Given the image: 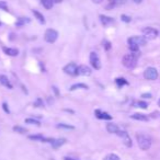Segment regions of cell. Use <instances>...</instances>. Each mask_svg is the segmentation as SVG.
I'll return each instance as SVG.
<instances>
[{
  "label": "cell",
  "instance_id": "cell-21",
  "mask_svg": "<svg viewBox=\"0 0 160 160\" xmlns=\"http://www.w3.org/2000/svg\"><path fill=\"white\" fill-rule=\"evenodd\" d=\"M115 84H118V88H122L123 86H127L128 84V81L125 78H116L115 79Z\"/></svg>",
  "mask_w": 160,
  "mask_h": 160
},
{
  "label": "cell",
  "instance_id": "cell-24",
  "mask_svg": "<svg viewBox=\"0 0 160 160\" xmlns=\"http://www.w3.org/2000/svg\"><path fill=\"white\" fill-rule=\"evenodd\" d=\"M26 124H32V125H36V126H41V122L34 118H26L25 120Z\"/></svg>",
  "mask_w": 160,
  "mask_h": 160
},
{
  "label": "cell",
  "instance_id": "cell-22",
  "mask_svg": "<svg viewBox=\"0 0 160 160\" xmlns=\"http://www.w3.org/2000/svg\"><path fill=\"white\" fill-rule=\"evenodd\" d=\"M77 89H86L87 90V89H89V87L84 84H75L70 87V91H75Z\"/></svg>",
  "mask_w": 160,
  "mask_h": 160
},
{
  "label": "cell",
  "instance_id": "cell-13",
  "mask_svg": "<svg viewBox=\"0 0 160 160\" xmlns=\"http://www.w3.org/2000/svg\"><path fill=\"white\" fill-rule=\"evenodd\" d=\"M99 18H100V21H101L102 25L104 26H109L114 23V19L111 17H108V16H104V14H100Z\"/></svg>",
  "mask_w": 160,
  "mask_h": 160
},
{
  "label": "cell",
  "instance_id": "cell-12",
  "mask_svg": "<svg viewBox=\"0 0 160 160\" xmlns=\"http://www.w3.org/2000/svg\"><path fill=\"white\" fill-rule=\"evenodd\" d=\"M127 0H110L109 4L105 6L106 9H113L114 7H120L126 4Z\"/></svg>",
  "mask_w": 160,
  "mask_h": 160
},
{
  "label": "cell",
  "instance_id": "cell-29",
  "mask_svg": "<svg viewBox=\"0 0 160 160\" xmlns=\"http://www.w3.org/2000/svg\"><path fill=\"white\" fill-rule=\"evenodd\" d=\"M57 127H58V128H65V130H74V128H75L72 125H68V124H64V123L58 124Z\"/></svg>",
  "mask_w": 160,
  "mask_h": 160
},
{
  "label": "cell",
  "instance_id": "cell-33",
  "mask_svg": "<svg viewBox=\"0 0 160 160\" xmlns=\"http://www.w3.org/2000/svg\"><path fill=\"white\" fill-rule=\"evenodd\" d=\"M0 9L4 11H8V4L6 1H0Z\"/></svg>",
  "mask_w": 160,
  "mask_h": 160
},
{
  "label": "cell",
  "instance_id": "cell-40",
  "mask_svg": "<svg viewBox=\"0 0 160 160\" xmlns=\"http://www.w3.org/2000/svg\"><path fill=\"white\" fill-rule=\"evenodd\" d=\"M54 1V4H59V2H62V0H53Z\"/></svg>",
  "mask_w": 160,
  "mask_h": 160
},
{
  "label": "cell",
  "instance_id": "cell-27",
  "mask_svg": "<svg viewBox=\"0 0 160 160\" xmlns=\"http://www.w3.org/2000/svg\"><path fill=\"white\" fill-rule=\"evenodd\" d=\"M128 48L131 50L132 53H135V54H137L139 52V46L135 45V44H130V45H128Z\"/></svg>",
  "mask_w": 160,
  "mask_h": 160
},
{
  "label": "cell",
  "instance_id": "cell-17",
  "mask_svg": "<svg viewBox=\"0 0 160 160\" xmlns=\"http://www.w3.org/2000/svg\"><path fill=\"white\" fill-rule=\"evenodd\" d=\"M66 143V138H58V139H54V142L52 143V147L54 149H58L60 146H63L64 144Z\"/></svg>",
  "mask_w": 160,
  "mask_h": 160
},
{
  "label": "cell",
  "instance_id": "cell-18",
  "mask_svg": "<svg viewBox=\"0 0 160 160\" xmlns=\"http://www.w3.org/2000/svg\"><path fill=\"white\" fill-rule=\"evenodd\" d=\"M0 84H2V86H4V87H7V88H9V89L13 88V86L10 84V81H9L8 78L4 76V75H0Z\"/></svg>",
  "mask_w": 160,
  "mask_h": 160
},
{
  "label": "cell",
  "instance_id": "cell-30",
  "mask_svg": "<svg viewBox=\"0 0 160 160\" xmlns=\"http://www.w3.org/2000/svg\"><path fill=\"white\" fill-rule=\"evenodd\" d=\"M25 22H29V20H24L23 18H20V19H19V21L16 23V25H17L18 28H20V26L24 25V24H25Z\"/></svg>",
  "mask_w": 160,
  "mask_h": 160
},
{
  "label": "cell",
  "instance_id": "cell-38",
  "mask_svg": "<svg viewBox=\"0 0 160 160\" xmlns=\"http://www.w3.org/2000/svg\"><path fill=\"white\" fill-rule=\"evenodd\" d=\"M64 160H78V159H74V158H70V157H65Z\"/></svg>",
  "mask_w": 160,
  "mask_h": 160
},
{
  "label": "cell",
  "instance_id": "cell-11",
  "mask_svg": "<svg viewBox=\"0 0 160 160\" xmlns=\"http://www.w3.org/2000/svg\"><path fill=\"white\" fill-rule=\"evenodd\" d=\"M94 115H96V118H100V120H108V121L112 120V116L108 112H103L101 110H96L94 111Z\"/></svg>",
  "mask_w": 160,
  "mask_h": 160
},
{
  "label": "cell",
  "instance_id": "cell-32",
  "mask_svg": "<svg viewBox=\"0 0 160 160\" xmlns=\"http://www.w3.org/2000/svg\"><path fill=\"white\" fill-rule=\"evenodd\" d=\"M121 19H122L123 22H126V23H130L132 21V18L130 16H126V14H122L121 16Z\"/></svg>",
  "mask_w": 160,
  "mask_h": 160
},
{
  "label": "cell",
  "instance_id": "cell-9",
  "mask_svg": "<svg viewBox=\"0 0 160 160\" xmlns=\"http://www.w3.org/2000/svg\"><path fill=\"white\" fill-rule=\"evenodd\" d=\"M116 135H118V136L123 139V143H124V145H125L126 147H132L133 143H132V139L131 137H130L128 133H126L125 131H118V133H116Z\"/></svg>",
  "mask_w": 160,
  "mask_h": 160
},
{
  "label": "cell",
  "instance_id": "cell-10",
  "mask_svg": "<svg viewBox=\"0 0 160 160\" xmlns=\"http://www.w3.org/2000/svg\"><path fill=\"white\" fill-rule=\"evenodd\" d=\"M78 75L80 76H90L91 75V68L87 65H80L78 66Z\"/></svg>",
  "mask_w": 160,
  "mask_h": 160
},
{
  "label": "cell",
  "instance_id": "cell-42",
  "mask_svg": "<svg viewBox=\"0 0 160 160\" xmlns=\"http://www.w3.org/2000/svg\"><path fill=\"white\" fill-rule=\"evenodd\" d=\"M1 25H2V23H1V22H0V26H1Z\"/></svg>",
  "mask_w": 160,
  "mask_h": 160
},
{
  "label": "cell",
  "instance_id": "cell-25",
  "mask_svg": "<svg viewBox=\"0 0 160 160\" xmlns=\"http://www.w3.org/2000/svg\"><path fill=\"white\" fill-rule=\"evenodd\" d=\"M135 105L137 108H140V109H147L148 108V103L145 101H137L135 103Z\"/></svg>",
  "mask_w": 160,
  "mask_h": 160
},
{
  "label": "cell",
  "instance_id": "cell-37",
  "mask_svg": "<svg viewBox=\"0 0 160 160\" xmlns=\"http://www.w3.org/2000/svg\"><path fill=\"white\" fill-rule=\"evenodd\" d=\"M93 4H101L103 0H91Z\"/></svg>",
  "mask_w": 160,
  "mask_h": 160
},
{
  "label": "cell",
  "instance_id": "cell-19",
  "mask_svg": "<svg viewBox=\"0 0 160 160\" xmlns=\"http://www.w3.org/2000/svg\"><path fill=\"white\" fill-rule=\"evenodd\" d=\"M32 12H33L35 19H36V20H38L40 23H42V24H45V22H46V21H45V18H44V16H43L42 13L38 12V10H33Z\"/></svg>",
  "mask_w": 160,
  "mask_h": 160
},
{
  "label": "cell",
  "instance_id": "cell-6",
  "mask_svg": "<svg viewBox=\"0 0 160 160\" xmlns=\"http://www.w3.org/2000/svg\"><path fill=\"white\" fill-rule=\"evenodd\" d=\"M90 64L96 70H99L101 69V62H100V58H99V55L96 53V52H91L90 53Z\"/></svg>",
  "mask_w": 160,
  "mask_h": 160
},
{
  "label": "cell",
  "instance_id": "cell-15",
  "mask_svg": "<svg viewBox=\"0 0 160 160\" xmlns=\"http://www.w3.org/2000/svg\"><path fill=\"white\" fill-rule=\"evenodd\" d=\"M106 131L109 132L110 134H116L118 131H120V128L116 124H114V123H109V124H106Z\"/></svg>",
  "mask_w": 160,
  "mask_h": 160
},
{
  "label": "cell",
  "instance_id": "cell-2",
  "mask_svg": "<svg viewBox=\"0 0 160 160\" xmlns=\"http://www.w3.org/2000/svg\"><path fill=\"white\" fill-rule=\"evenodd\" d=\"M137 59H138V54L132 53V54L124 55V57L122 59L123 66L127 69H134L137 66Z\"/></svg>",
  "mask_w": 160,
  "mask_h": 160
},
{
  "label": "cell",
  "instance_id": "cell-39",
  "mask_svg": "<svg viewBox=\"0 0 160 160\" xmlns=\"http://www.w3.org/2000/svg\"><path fill=\"white\" fill-rule=\"evenodd\" d=\"M135 4H140V2H143L144 0H133Z\"/></svg>",
  "mask_w": 160,
  "mask_h": 160
},
{
  "label": "cell",
  "instance_id": "cell-7",
  "mask_svg": "<svg viewBox=\"0 0 160 160\" xmlns=\"http://www.w3.org/2000/svg\"><path fill=\"white\" fill-rule=\"evenodd\" d=\"M144 78L147 80H156L158 78V72L156 68L148 67L145 72H144Z\"/></svg>",
  "mask_w": 160,
  "mask_h": 160
},
{
  "label": "cell",
  "instance_id": "cell-23",
  "mask_svg": "<svg viewBox=\"0 0 160 160\" xmlns=\"http://www.w3.org/2000/svg\"><path fill=\"white\" fill-rule=\"evenodd\" d=\"M12 130H13V132L19 133V134H25L26 132H28L26 128H24V127H22V126H19V125H17V126H13Z\"/></svg>",
  "mask_w": 160,
  "mask_h": 160
},
{
  "label": "cell",
  "instance_id": "cell-14",
  "mask_svg": "<svg viewBox=\"0 0 160 160\" xmlns=\"http://www.w3.org/2000/svg\"><path fill=\"white\" fill-rule=\"evenodd\" d=\"M2 51H4V53L6 55H8V56H12V57H14V56H18V55H19V50H17V48H11V47H4V48H2Z\"/></svg>",
  "mask_w": 160,
  "mask_h": 160
},
{
  "label": "cell",
  "instance_id": "cell-4",
  "mask_svg": "<svg viewBox=\"0 0 160 160\" xmlns=\"http://www.w3.org/2000/svg\"><path fill=\"white\" fill-rule=\"evenodd\" d=\"M57 38H58V32L54 29L46 30V32H45V34H44V40H45L47 43L56 42Z\"/></svg>",
  "mask_w": 160,
  "mask_h": 160
},
{
  "label": "cell",
  "instance_id": "cell-28",
  "mask_svg": "<svg viewBox=\"0 0 160 160\" xmlns=\"http://www.w3.org/2000/svg\"><path fill=\"white\" fill-rule=\"evenodd\" d=\"M103 160H120V157L118 155H115V154H110Z\"/></svg>",
  "mask_w": 160,
  "mask_h": 160
},
{
  "label": "cell",
  "instance_id": "cell-34",
  "mask_svg": "<svg viewBox=\"0 0 160 160\" xmlns=\"http://www.w3.org/2000/svg\"><path fill=\"white\" fill-rule=\"evenodd\" d=\"M2 109H4V111L6 112V113H10V110H9L8 108V104L7 103H2Z\"/></svg>",
  "mask_w": 160,
  "mask_h": 160
},
{
  "label": "cell",
  "instance_id": "cell-1",
  "mask_svg": "<svg viewBox=\"0 0 160 160\" xmlns=\"http://www.w3.org/2000/svg\"><path fill=\"white\" fill-rule=\"evenodd\" d=\"M136 140H137V144H138L139 148L142 150H148L149 148L152 147V138L148 135L144 134V133H138L136 135Z\"/></svg>",
  "mask_w": 160,
  "mask_h": 160
},
{
  "label": "cell",
  "instance_id": "cell-31",
  "mask_svg": "<svg viewBox=\"0 0 160 160\" xmlns=\"http://www.w3.org/2000/svg\"><path fill=\"white\" fill-rule=\"evenodd\" d=\"M103 47H104V50H105V51H110V50H111V42H109V41H108V40H104V41H103Z\"/></svg>",
  "mask_w": 160,
  "mask_h": 160
},
{
  "label": "cell",
  "instance_id": "cell-26",
  "mask_svg": "<svg viewBox=\"0 0 160 160\" xmlns=\"http://www.w3.org/2000/svg\"><path fill=\"white\" fill-rule=\"evenodd\" d=\"M33 105L35 106V108H42L43 105H44V103H43V100L41 99V98H38L35 101L33 102Z\"/></svg>",
  "mask_w": 160,
  "mask_h": 160
},
{
  "label": "cell",
  "instance_id": "cell-20",
  "mask_svg": "<svg viewBox=\"0 0 160 160\" xmlns=\"http://www.w3.org/2000/svg\"><path fill=\"white\" fill-rule=\"evenodd\" d=\"M41 4H43V7L47 10H50V9L53 8V6H54V1L53 0H41Z\"/></svg>",
  "mask_w": 160,
  "mask_h": 160
},
{
  "label": "cell",
  "instance_id": "cell-16",
  "mask_svg": "<svg viewBox=\"0 0 160 160\" xmlns=\"http://www.w3.org/2000/svg\"><path fill=\"white\" fill-rule=\"evenodd\" d=\"M131 118L133 120H136V121H143V122H147L148 120V116L145 115V114H142V113H135L133 115H131Z\"/></svg>",
  "mask_w": 160,
  "mask_h": 160
},
{
  "label": "cell",
  "instance_id": "cell-3",
  "mask_svg": "<svg viewBox=\"0 0 160 160\" xmlns=\"http://www.w3.org/2000/svg\"><path fill=\"white\" fill-rule=\"evenodd\" d=\"M127 43H128V45L130 44H135L137 46H145L147 44V38H145V36L136 35V36H131V38L127 40Z\"/></svg>",
  "mask_w": 160,
  "mask_h": 160
},
{
  "label": "cell",
  "instance_id": "cell-8",
  "mask_svg": "<svg viewBox=\"0 0 160 160\" xmlns=\"http://www.w3.org/2000/svg\"><path fill=\"white\" fill-rule=\"evenodd\" d=\"M77 72H78V66L75 63H69L68 65H66L64 67V72L69 75V76H76V75H78Z\"/></svg>",
  "mask_w": 160,
  "mask_h": 160
},
{
  "label": "cell",
  "instance_id": "cell-5",
  "mask_svg": "<svg viewBox=\"0 0 160 160\" xmlns=\"http://www.w3.org/2000/svg\"><path fill=\"white\" fill-rule=\"evenodd\" d=\"M142 32H143L144 36L148 40H154V38H156L158 36V34L159 32L157 31L156 29H154V28H150V26H147V28H144L142 30Z\"/></svg>",
  "mask_w": 160,
  "mask_h": 160
},
{
  "label": "cell",
  "instance_id": "cell-35",
  "mask_svg": "<svg viewBox=\"0 0 160 160\" xmlns=\"http://www.w3.org/2000/svg\"><path fill=\"white\" fill-rule=\"evenodd\" d=\"M53 91L55 92V94H56V97H59V92H58V89H57V87H55V86H53Z\"/></svg>",
  "mask_w": 160,
  "mask_h": 160
},
{
  "label": "cell",
  "instance_id": "cell-36",
  "mask_svg": "<svg viewBox=\"0 0 160 160\" xmlns=\"http://www.w3.org/2000/svg\"><path fill=\"white\" fill-rule=\"evenodd\" d=\"M142 98H148V99H150V98H152V96L150 93H144V94H142Z\"/></svg>",
  "mask_w": 160,
  "mask_h": 160
},
{
  "label": "cell",
  "instance_id": "cell-41",
  "mask_svg": "<svg viewBox=\"0 0 160 160\" xmlns=\"http://www.w3.org/2000/svg\"><path fill=\"white\" fill-rule=\"evenodd\" d=\"M158 105L160 106V99H159V100H158Z\"/></svg>",
  "mask_w": 160,
  "mask_h": 160
}]
</instances>
